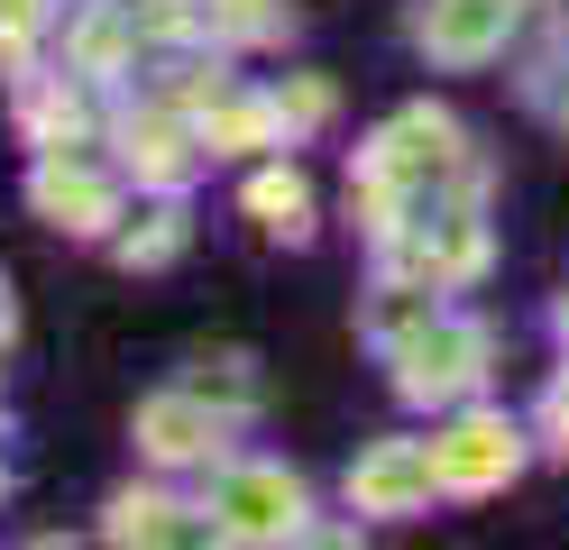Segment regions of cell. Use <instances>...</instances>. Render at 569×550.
<instances>
[{"instance_id":"7a4b0ae2","label":"cell","mask_w":569,"mask_h":550,"mask_svg":"<svg viewBox=\"0 0 569 550\" xmlns=\"http://www.w3.org/2000/svg\"><path fill=\"white\" fill-rule=\"evenodd\" d=\"M221 532H248V541H267V532H295L303 523V487L284 468H239L230 487H221Z\"/></svg>"},{"instance_id":"52a82bcc","label":"cell","mask_w":569,"mask_h":550,"mask_svg":"<svg viewBox=\"0 0 569 550\" xmlns=\"http://www.w3.org/2000/svg\"><path fill=\"white\" fill-rule=\"evenodd\" d=\"M38 211H56L64 230H101V220H111V193L83 183V174H64V166H47L38 174Z\"/></svg>"},{"instance_id":"6da1fadb","label":"cell","mask_w":569,"mask_h":550,"mask_svg":"<svg viewBox=\"0 0 569 550\" xmlns=\"http://www.w3.org/2000/svg\"><path fill=\"white\" fill-rule=\"evenodd\" d=\"M506 28H515V0H432L413 37H422L441 64H478V56L506 47Z\"/></svg>"},{"instance_id":"3957f363","label":"cell","mask_w":569,"mask_h":550,"mask_svg":"<svg viewBox=\"0 0 569 550\" xmlns=\"http://www.w3.org/2000/svg\"><path fill=\"white\" fill-rule=\"evenodd\" d=\"M478 358H487V330L432 321V330L405 349V394H459V386H478Z\"/></svg>"},{"instance_id":"277c9868","label":"cell","mask_w":569,"mask_h":550,"mask_svg":"<svg viewBox=\"0 0 569 550\" xmlns=\"http://www.w3.org/2000/svg\"><path fill=\"white\" fill-rule=\"evenodd\" d=\"M432 487H441L432 450H413V440H386L368 468H349V504H359V513H405V504H422Z\"/></svg>"},{"instance_id":"5b68a950","label":"cell","mask_w":569,"mask_h":550,"mask_svg":"<svg viewBox=\"0 0 569 550\" xmlns=\"http://www.w3.org/2000/svg\"><path fill=\"white\" fill-rule=\"evenodd\" d=\"M515 431L506 422H459L450 440H432V477H450V487H496V477H515Z\"/></svg>"},{"instance_id":"8992f818","label":"cell","mask_w":569,"mask_h":550,"mask_svg":"<svg viewBox=\"0 0 569 550\" xmlns=\"http://www.w3.org/2000/svg\"><path fill=\"white\" fill-rule=\"evenodd\" d=\"M138 440H148V459H202L211 440H221V422H211L193 394H166V403L138 413Z\"/></svg>"},{"instance_id":"ba28073f","label":"cell","mask_w":569,"mask_h":550,"mask_svg":"<svg viewBox=\"0 0 569 550\" xmlns=\"http://www.w3.org/2000/svg\"><path fill=\"white\" fill-rule=\"evenodd\" d=\"M248 211H258L267 230H303V211H312V202H303V183H295V174H258V183H248Z\"/></svg>"}]
</instances>
